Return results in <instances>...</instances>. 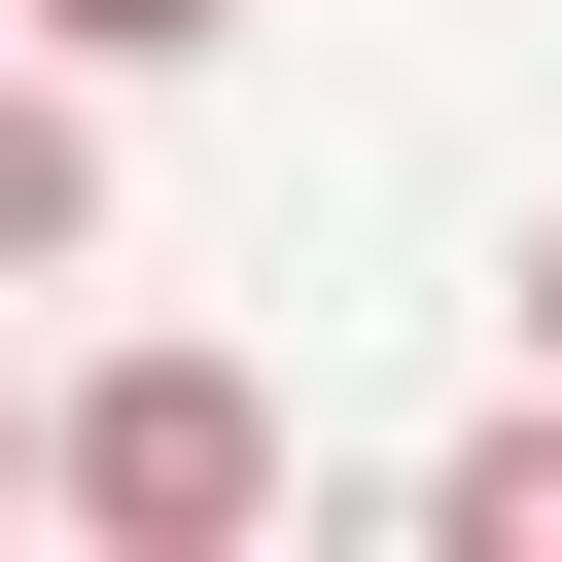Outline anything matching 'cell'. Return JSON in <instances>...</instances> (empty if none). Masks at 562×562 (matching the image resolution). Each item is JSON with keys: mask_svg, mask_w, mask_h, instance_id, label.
<instances>
[{"mask_svg": "<svg viewBox=\"0 0 562 562\" xmlns=\"http://www.w3.org/2000/svg\"><path fill=\"white\" fill-rule=\"evenodd\" d=\"M422 527H457V562H562V386H527V422H457V457H422Z\"/></svg>", "mask_w": 562, "mask_h": 562, "instance_id": "obj_3", "label": "cell"}, {"mask_svg": "<svg viewBox=\"0 0 562 562\" xmlns=\"http://www.w3.org/2000/svg\"><path fill=\"white\" fill-rule=\"evenodd\" d=\"M0 492H35V422H0Z\"/></svg>", "mask_w": 562, "mask_h": 562, "instance_id": "obj_6", "label": "cell"}, {"mask_svg": "<svg viewBox=\"0 0 562 562\" xmlns=\"http://www.w3.org/2000/svg\"><path fill=\"white\" fill-rule=\"evenodd\" d=\"M35 492H70L105 562H246V527H281V386H246V351H70V386H35Z\"/></svg>", "mask_w": 562, "mask_h": 562, "instance_id": "obj_1", "label": "cell"}, {"mask_svg": "<svg viewBox=\"0 0 562 562\" xmlns=\"http://www.w3.org/2000/svg\"><path fill=\"white\" fill-rule=\"evenodd\" d=\"M70 246H105V70L0 35V281H70Z\"/></svg>", "mask_w": 562, "mask_h": 562, "instance_id": "obj_2", "label": "cell"}, {"mask_svg": "<svg viewBox=\"0 0 562 562\" xmlns=\"http://www.w3.org/2000/svg\"><path fill=\"white\" fill-rule=\"evenodd\" d=\"M527 386H562V211H527Z\"/></svg>", "mask_w": 562, "mask_h": 562, "instance_id": "obj_5", "label": "cell"}, {"mask_svg": "<svg viewBox=\"0 0 562 562\" xmlns=\"http://www.w3.org/2000/svg\"><path fill=\"white\" fill-rule=\"evenodd\" d=\"M0 35H35V70H211L246 0H0Z\"/></svg>", "mask_w": 562, "mask_h": 562, "instance_id": "obj_4", "label": "cell"}]
</instances>
